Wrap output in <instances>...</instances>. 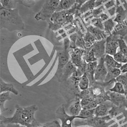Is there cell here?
Returning <instances> with one entry per match:
<instances>
[{
  "label": "cell",
  "mask_w": 127,
  "mask_h": 127,
  "mask_svg": "<svg viewBox=\"0 0 127 127\" xmlns=\"http://www.w3.org/2000/svg\"><path fill=\"white\" fill-rule=\"evenodd\" d=\"M37 110L38 107L35 105L26 107L16 105L15 113L12 117H5L0 114V126L15 124L27 127L34 120L35 114Z\"/></svg>",
  "instance_id": "obj_1"
},
{
  "label": "cell",
  "mask_w": 127,
  "mask_h": 127,
  "mask_svg": "<svg viewBox=\"0 0 127 127\" xmlns=\"http://www.w3.org/2000/svg\"><path fill=\"white\" fill-rule=\"evenodd\" d=\"M25 24L19 15L18 9H6L0 5V29H6L9 32L23 31Z\"/></svg>",
  "instance_id": "obj_2"
},
{
  "label": "cell",
  "mask_w": 127,
  "mask_h": 127,
  "mask_svg": "<svg viewBox=\"0 0 127 127\" xmlns=\"http://www.w3.org/2000/svg\"><path fill=\"white\" fill-rule=\"evenodd\" d=\"M78 11L75 3L69 10L55 12L47 22L49 29L56 31L68 23H73L75 15Z\"/></svg>",
  "instance_id": "obj_3"
},
{
  "label": "cell",
  "mask_w": 127,
  "mask_h": 127,
  "mask_svg": "<svg viewBox=\"0 0 127 127\" xmlns=\"http://www.w3.org/2000/svg\"><path fill=\"white\" fill-rule=\"evenodd\" d=\"M59 0H46L44 3L39 12L35 15L34 18L36 20L48 21L55 12L59 6Z\"/></svg>",
  "instance_id": "obj_4"
},
{
  "label": "cell",
  "mask_w": 127,
  "mask_h": 127,
  "mask_svg": "<svg viewBox=\"0 0 127 127\" xmlns=\"http://www.w3.org/2000/svg\"><path fill=\"white\" fill-rule=\"evenodd\" d=\"M64 47L58 52V65L55 76L59 74L62 69L70 60L69 52L70 50V41L66 38L64 41Z\"/></svg>",
  "instance_id": "obj_5"
},
{
  "label": "cell",
  "mask_w": 127,
  "mask_h": 127,
  "mask_svg": "<svg viewBox=\"0 0 127 127\" xmlns=\"http://www.w3.org/2000/svg\"><path fill=\"white\" fill-rule=\"evenodd\" d=\"M57 118L60 120L62 122V127H73L72 123L74 120L76 119H82L79 116H73L69 115L65 110L64 105L60 106L56 111Z\"/></svg>",
  "instance_id": "obj_6"
},
{
  "label": "cell",
  "mask_w": 127,
  "mask_h": 127,
  "mask_svg": "<svg viewBox=\"0 0 127 127\" xmlns=\"http://www.w3.org/2000/svg\"><path fill=\"white\" fill-rule=\"evenodd\" d=\"M121 36L111 33L105 39V54L114 56L119 48L118 39Z\"/></svg>",
  "instance_id": "obj_7"
},
{
  "label": "cell",
  "mask_w": 127,
  "mask_h": 127,
  "mask_svg": "<svg viewBox=\"0 0 127 127\" xmlns=\"http://www.w3.org/2000/svg\"><path fill=\"white\" fill-rule=\"evenodd\" d=\"M77 67L70 61L62 69L56 77L60 82H64L69 79L76 71Z\"/></svg>",
  "instance_id": "obj_8"
},
{
  "label": "cell",
  "mask_w": 127,
  "mask_h": 127,
  "mask_svg": "<svg viewBox=\"0 0 127 127\" xmlns=\"http://www.w3.org/2000/svg\"><path fill=\"white\" fill-rule=\"evenodd\" d=\"M104 57L98 59V64L95 70L94 76L95 81L103 82L107 75V68L105 66Z\"/></svg>",
  "instance_id": "obj_9"
},
{
  "label": "cell",
  "mask_w": 127,
  "mask_h": 127,
  "mask_svg": "<svg viewBox=\"0 0 127 127\" xmlns=\"http://www.w3.org/2000/svg\"><path fill=\"white\" fill-rule=\"evenodd\" d=\"M85 50L79 48H76L69 50L70 61L76 67L79 66L82 63L83 55Z\"/></svg>",
  "instance_id": "obj_10"
},
{
  "label": "cell",
  "mask_w": 127,
  "mask_h": 127,
  "mask_svg": "<svg viewBox=\"0 0 127 127\" xmlns=\"http://www.w3.org/2000/svg\"><path fill=\"white\" fill-rule=\"evenodd\" d=\"M105 39H103L101 41H97L91 47L97 59H100L105 56Z\"/></svg>",
  "instance_id": "obj_11"
},
{
  "label": "cell",
  "mask_w": 127,
  "mask_h": 127,
  "mask_svg": "<svg viewBox=\"0 0 127 127\" xmlns=\"http://www.w3.org/2000/svg\"><path fill=\"white\" fill-rule=\"evenodd\" d=\"M87 32H90L91 34L96 39L97 41H101L103 39H105L109 35L105 33L103 30L99 29L97 28L90 25L87 27Z\"/></svg>",
  "instance_id": "obj_12"
},
{
  "label": "cell",
  "mask_w": 127,
  "mask_h": 127,
  "mask_svg": "<svg viewBox=\"0 0 127 127\" xmlns=\"http://www.w3.org/2000/svg\"><path fill=\"white\" fill-rule=\"evenodd\" d=\"M97 64V61L87 64V69L86 70L85 74L90 80V86L93 85L95 81L94 76Z\"/></svg>",
  "instance_id": "obj_13"
},
{
  "label": "cell",
  "mask_w": 127,
  "mask_h": 127,
  "mask_svg": "<svg viewBox=\"0 0 127 127\" xmlns=\"http://www.w3.org/2000/svg\"><path fill=\"white\" fill-rule=\"evenodd\" d=\"M82 109V108L81 105V100L78 97L76 100H75L69 105L67 114L70 116H78Z\"/></svg>",
  "instance_id": "obj_14"
},
{
  "label": "cell",
  "mask_w": 127,
  "mask_h": 127,
  "mask_svg": "<svg viewBox=\"0 0 127 127\" xmlns=\"http://www.w3.org/2000/svg\"><path fill=\"white\" fill-rule=\"evenodd\" d=\"M107 70V74L105 82H108L114 79H116L121 74V72L120 69L114 68L112 66L105 64Z\"/></svg>",
  "instance_id": "obj_15"
},
{
  "label": "cell",
  "mask_w": 127,
  "mask_h": 127,
  "mask_svg": "<svg viewBox=\"0 0 127 127\" xmlns=\"http://www.w3.org/2000/svg\"><path fill=\"white\" fill-rule=\"evenodd\" d=\"M5 92L12 93L15 95H17L19 92L14 87L13 84L5 82L1 78H0V94Z\"/></svg>",
  "instance_id": "obj_16"
},
{
  "label": "cell",
  "mask_w": 127,
  "mask_h": 127,
  "mask_svg": "<svg viewBox=\"0 0 127 127\" xmlns=\"http://www.w3.org/2000/svg\"><path fill=\"white\" fill-rule=\"evenodd\" d=\"M95 0H87L85 3L83 4L80 8L78 12L75 15V17H80L84 13L89 11L90 10H93L95 9Z\"/></svg>",
  "instance_id": "obj_17"
},
{
  "label": "cell",
  "mask_w": 127,
  "mask_h": 127,
  "mask_svg": "<svg viewBox=\"0 0 127 127\" xmlns=\"http://www.w3.org/2000/svg\"><path fill=\"white\" fill-rule=\"evenodd\" d=\"M116 12L115 17L114 20L116 23L118 24L123 23L124 20L126 19V14L124 9L121 6H119L118 4L116 5Z\"/></svg>",
  "instance_id": "obj_18"
},
{
  "label": "cell",
  "mask_w": 127,
  "mask_h": 127,
  "mask_svg": "<svg viewBox=\"0 0 127 127\" xmlns=\"http://www.w3.org/2000/svg\"><path fill=\"white\" fill-rule=\"evenodd\" d=\"M10 92H5L0 94V114L7 111L9 108L5 107V104L6 101L11 100Z\"/></svg>",
  "instance_id": "obj_19"
},
{
  "label": "cell",
  "mask_w": 127,
  "mask_h": 127,
  "mask_svg": "<svg viewBox=\"0 0 127 127\" xmlns=\"http://www.w3.org/2000/svg\"><path fill=\"white\" fill-rule=\"evenodd\" d=\"M75 0H60L59 6L56 12L69 10L75 4Z\"/></svg>",
  "instance_id": "obj_20"
},
{
  "label": "cell",
  "mask_w": 127,
  "mask_h": 127,
  "mask_svg": "<svg viewBox=\"0 0 127 127\" xmlns=\"http://www.w3.org/2000/svg\"><path fill=\"white\" fill-rule=\"evenodd\" d=\"M83 59L87 64L98 61V59L95 57L94 51L91 48L85 50L83 55Z\"/></svg>",
  "instance_id": "obj_21"
},
{
  "label": "cell",
  "mask_w": 127,
  "mask_h": 127,
  "mask_svg": "<svg viewBox=\"0 0 127 127\" xmlns=\"http://www.w3.org/2000/svg\"><path fill=\"white\" fill-rule=\"evenodd\" d=\"M108 111V107L103 103L98 105L95 109V115L96 117H102L107 115Z\"/></svg>",
  "instance_id": "obj_22"
},
{
  "label": "cell",
  "mask_w": 127,
  "mask_h": 127,
  "mask_svg": "<svg viewBox=\"0 0 127 127\" xmlns=\"http://www.w3.org/2000/svg\"><path fill=\"white\" fill-rule=\"evenodd\" d=\"M116 23L114 22V19L111 18L108 19L103 23L104 26V31L105 33L110 35L111 34V32L114 30L116 25Z\"/></svg>",
  "instance_id": "obj_23"
},
{
  "label": "cell",
  "mask_w": 127,
  "mask_h": 127,
  "mask_svg": "<svg viewBox=\"0 0 127 127\" xmlns=\"http://www.w3.org/2000/svg\"><path fill=\"white\" fill-rule=\"evenodd\" d=\"M19 3V0H0V5L6 9H16L17 3Z\"/></svg>",
  "instance_id": "obj_24"
},
{
  "label": "cell",
  "mask_w": 127,
  "mask_h": 127,
  "mask_svg": "<svg viewBox=\"0 0 127 127\" xmlns=\"http://www.w3.org/2000/svg\"><path fill=\"white\" fill-rule=\"evenodd\" d=\"M83 38L85 43V46L87 49L91 48L97 41L96 39L93 35L91 34L88 32L83 35Z\"/></svg>",
  "instance_id": "obj_25"
},
{
  "label": "cell",
  "mask_w": 127,
  "mask_h": 127,
  "mask_svg": "<svg viewBox=\"0 0 127 127\" xmlns=\"http://www.w3.org/2000/svg\"><path fill=\"white\" fill-rule=\"evenodd\" d=\"M104 61L105 64L114 68L120 69L123 65L116 61L113 56L108 54H105V56Z\"/></svg>",
  "instance_id": "obj_26"
},
{
  "label": "cell",
  "mask_w": 127,
  "mask_h": 127,
  "mask_svg": "<svg viewBox=\"0 0 127 127\" xmlns=\"http://www.w3.org/2000/svg\"><path fill=\"white\" fill-rule=\"evenodd\" d=\"M90 87V80L85 73L80 78L78 82V87L81 91L87 90Z\"/></svg>",
  "instance_id": "obj_27"
},
{
  "label": "cell",
  "mask_w": 127,
  "mask_h": 127,
  "mask_svg": "<svg viewBox=\"0 0 127 127\" xmlns=\"http://www.w3.org/2000/svg\"><path fill=\"white\" fill-rule=\"evenodd\" d=\"M109 91L112 93H116L121 95H124L126 93V90L123 84L117 81L115 83L114 87L109 89Z\"/></svg>",
  "instance_id": "obj_28"
},
{
  "label": "cell",
  "mask_w": 127,
  "mask_h": 127,
  "mask_svg": "<svg viewBox=\"0 0 127 127\" xmlns=\"http://www.w3.org/2000/svg\"><path fill=\"white\" fill-rule=\"evenodd\" d=\"M87 62L84 59L81 65L77 67L76 71L75 73H74V75L77 78H80L85 73L87 69Z\"/></svg>",
  "instance_id": "obj_29"
},
{
  "label": "cell",
  "mask_w": 127,
  "mask_h": 127,
  "mask_svg": "<svg viewBox=\"0 0 127 127\" xmlns=\"http://www.w3.org/2000/svg\"><path fill=\"white\" fill-rule=\"evenodd\" d=\"M109 98L110 100H111L114 103L117 104V103H122L125 100V97L124 96V95L112 92L110 93Z\"/></svg>",
  "instance_id": "obj_30"
},
{
  "label": "cell",
  "mask_w": 127,
  "mask_h": 127,
  "mask_svg": "<svg viewBox=\"0 0 127 127\" xmlns=\"http://www.w3.org/2000/svg\"><path fill=\"white\" fill-rule=\"evenodd\" d=\"M95 116V109H82L80 113L79 116L82 119L92 118Z\"/></svg>",
  "instance_id": "obj_31"
},
{
  "label": "cell",
  "mask_w": 127,
  "mask_h": 127,
  "mask_svg": "<svg viewBox=\"0 0 127 127\" xmlns=\"http://www.w3.org/2000/svg\"><path fill=\"white\" fill-rule=\"evenodd\" d=\"M78 33L76 40L75 41V47L76 48H79L81 49L86 50L87 48L86 47L85 43L83 38V35L81 33Z\"/></svg>",
  "instance_id": "obj_32"
},
{
  "label": "cell",
  "mask_w": 127,
  "mask_h": 127,
  "mask_svg": "<svg viewBox=\"0 0 127 127\" xmlns=\"http://www.w3.org/2000/svg\"><path fill=\"white\" fill-rule=\"evenodd\" d=\"M113 57L116 61L119 63L124 64L127 63V56L120 51H117V53L113 56Z\"/></svg>",
  "instance_id": "obj_33"
},
{
  "label": "cell",
  "mask_w": 127,
  "mask_h": 127,
  "mask_svg": "<svg viewBox=\"0 0 127 127\" xmlns=\"http://www.w3.org/2000/svg\"><path fill=\"white\" fill-rule=\"evenodd\" d=\"M90 25L99 29L104 31L103 23L100 18H93L91 20Z\"/></svg>",
  "instance_id": "obj_34"
},
{
  "label": "cell",
  "mask_w": 127,
  "mask_h": 127,
  "mask_svg": "<svg viewBox=\"0 0 127 127\" xmlns=\"http://www.w3.org/2000/svg\"><path fill=\"white\" fill-rule=\"evenodd\" d=\"M119 48L120 52L127 56V45L126 44L123 37H120L118 39Z\"/></svg>",
  "instance_id": "obj_35"
},
{
  "label": "cell",
  "mask_w": 127,
  "mask_h": 127,
  "mask_svg": "<svg viewBox=\"0 0 127 127\" xmlns=\"http://www.w3.org/2000/svg\"><path fill=\"white\" fill-rule=\"evenodd\" d=\"M36 2V0H19V3L20 4L28 7L33 6Z\"/></svg>",
  "instance_id": "obj_36"
},
{
  "label": "cell",
  "mask_w": 127,
  "mask_h": 127,
  "mask_svg": "<svg viewBox=\"0 0 127 127\" xmlns=\"http://www.w3.org/2000/svg\"><path fill=\"white\" fill-rule=\"evenodd\" d=\"M103 6L105 9V12L106 11H108L113 7L115 6V3L114 0H109L105 2L103 4Z\"/></svg>",
  "instance_id": "obj_37"
},
{
  "label": "cell",
  "mask_w": 127,
  "mask_h": 127,
  "mask_svg": "<svg viewBox=\"0 0 127 127\" xmlns=\"http://www.w3.org/2000/svg\"><path fill=\"white\" fill-rule=\"evenodd\" d=\"M44 127H62L59 122L57 120H54L51 122H48L44 125Z\"/></svg>",
  "instance_id": "obj_38"
},
{
  "label": "cell",
  "mask_w": 127,
  "mask_h": 127,
  "mask_svg": "<svg viewBox=\"0 0 127 127\" xmlns=\"http://www.w3.org/2000/svg\"><path fill=\"white\" fill-rule=\"evenodd\" d=\"M26 127H44V125L41 124L36 119H34L32 123Z\"/></svg>",
  "instance_id": "obj_39"
},
{
  "label": "cell",
  "mask_w": 127,
  "mask_h": 127,
  "mask_svg": "<svg viewBox=\"0 0 127 127\" xmlns=\"http://www.w3.org/2000/svg\"><path fill=\"white\" fill-rule=\"evenodd\" d=\"M110 16H109V15L107 13L103 12L100 15L99 18H100V20L102 21V22L104 23L105 21L108 20V19H110Z\"/></svg>",
  "instance_id": "obj_40"
},
{
  "label": "cell",
  "mask_w": 127,
  "mask_h": 127,
  "mask_svg": "<svg viewBox=\"0 0 127 127\" xmlns=\"http://www.w3.org/2000/svg\"><path fill=\"white\" fill-rule=\"evenodd\" d=\"M108 0H95V8L100 7V6H102L104 3L106 2Z\"/></svg>",
  "instance_id": "obj_41"
},
{
  "label": "cell",
  "mask_w": 127,
  "mask_h": 127,
  "mask_svg": "<svg viewBox=\"0 0 127 127\" xmlns=\"http://www.w3.org/2000/svg\"><path fill=\"white\" fill-rule=\"evenodd\" d=\"M122 74H126L127 73V63L123 64L120 68Z\"/></svg>",
  "instance_id": "obj_42"
},
{
  "label": "cell",
  "mask_w": 127,
  "mask_h": 127,
  "mask_svg": "<svg viewBox=\"0 0 127 127\" xmlns=\"http://www.w3.org/2000/svg\"><path fill=\"white\" fill-rule=\"evenodd\" d=\"M4 127H26L25 126H21L20 125L15 124H9L5 125Z\"/></svg>",
  "instance_id": "obj_43"
},
{
  "label": "cell",
  "mask_w": 127,
  "mask_h": 127,
  "mask_svg": "<svg viewBox=\"0 0 127 127\" xmlns=\"http://www.w3.org/2000/svg\"><path fill=\"white\" fill-rule=\"evenodd\" d=\"M123 39L124 41L125 42V43H126V44L127 45V34H126L124 36H123Z\"/></svg>",
  "instance_id": "obj_44"
}]
</instances>
